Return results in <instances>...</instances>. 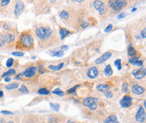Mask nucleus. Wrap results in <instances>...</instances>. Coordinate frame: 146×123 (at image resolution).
Here are the masks:
<instances>
[{
    "instance_id": "1",
    "label": "nucleus",
    "mask_w": 146,
    "mask_h": 123,
    "mask_svg": "<svg viewBox=\"0 0 146 123\" xmlns=\"http://www.w3.org/2000/svg\"><path fill=\"white\" fill-rule=\"evenodd\" d=\"M35 45V40L31 32L26 30L22 32L16 43V48L22 51H30Z\"/></svg>"
},
{
    "instance_id": "2",
    "label": "nucleus",
    "mask_w": 146,
    "mask_h": 123,
    "mask_svg": "<svg viewBox=\"0 0 146 123\" xmlns=\"http://www.w3.org/2000/svg\"><path fill=\"white\" fill-rule=\"evenodd\" d=\"M52 32L49 28L45 26H40L35 30V34L40 42H45L51 36Z\"/></svg>"
},
{
    "instance_id": "3",
    "label": "nucleus",
    "mask_w": 146,
    "mask_h": 123,
    "mask_svg": "<svg viewBox=\"0 0 146 123\" xmlns=\"http://www.w3.org/2000/svg\"><path fill=\"white\" fill-rule=\"evenodd\" d=\"M127 1L125 0H112L108 1V5L110 7L113 9L116 12L120 11L123 7L127 5Z\"/></svg>"
},
{
    "instance_id": "4",
    "label": "nucleus",
    "mask_w": 146,
    "mask_h": 123,
    "mask_svg": "<svg viewBox=\"0 0 146 123\" xmlns=\"http://www.w3.org/2000/svg\"><path fill=\"white\" fill-rule=\"evenodd\" d=\"M98 100L93 97H88L83 100V105L86 107L89 108L91 110H95L97 108V102Z\"/></svg>"
},
{
    "instance_id": "5",
    "label": "nucleus",
    "mask_w": 146,
    "mask_h": 123,
    "mask_svg": "<svg viewBox=\"0 0 146 123\" xmlns=\"http://www.w3.org/2000/svg\"><path fill=\"white\" fill-rule=\"evenodd\" d=\"M36 71H37V68L36 67L31 66L29 67H28L23 73H19V75L20 77L21 75H22L24 76V77H25L26 78H31V77H33L34 76L36 75Z\"/></svg>"
},
{
    "instance_id": "6",
    "label": "nucleus",
    "mask_w": 146,
    "mask_h": 123,
    "mask_svg": "<svg viewBox=\"0 0 146 123\" xmlns=\"http://www.w3.org/2000/svg\"><path fill=\"white\" fill-rule=\"evenodd\" d=\"M95 9L98 10L99 12L100 15H103L106 12V7L104 2L102 1H98V0H96L94 1L93 3Z\"/></svg>"
},
{
    "instance_id": "7",
    "label": "nucleus",
    "mask_w": 146,
    "mask_h": 123,
    "mask_svg": "<svg viewBox=\"0 0 146 123\" xmlns=\"http://www.w3.org/2000/svg\"><path fill=\"white\" fill-rule=\"evenodd\" d=\"M24 7H25V5H24V2H22V1H18V2L16 3L14 11V14L16 17H19L20 15L23 13L24 10Z\"/></svg>"
},
{
    "instance_id": "8",
    "label": "nucleus",
    "mask_w": 146,
    "mask_h": 123,
    "mask_svg": "<svg viewBox=\"0 0 146 123\" xmlns=\"http://www.w3.org/2000/svg\"><path fill=\"white\" fill-rule=\"evenodd\" d=\"M135 120L138 122H143L145 120V112L143 106H139L135 114Z\"/></svg>"
},
{
    "instance_id": "9",
    "label": "nucleus",
    "mask_w": 146,
    "mask_h": 123,
    "mask_svg": "<svg viewBox=\"0 0 146 123\" xmlns=\"http://www.w3.org/2000/svg\"><path fill=\"white\" fill-rule=\"evenodd\" d=\"M3 36H4L5 45L7 44L8 46H11L14 44L15 40H16V36L12 32L5 33V34H3Z\"/></svg>"
},
{
    "instance_id": "10",
    "label": "nucleus",
    "mask_w": 146,
    "mask_h": 123,
    "mask_svg": "<svg viewBox=\"0 0 146 123\" xmlns=\"http://www.w3.org/2000/svg\"><path fill=\"white\" fill-rule=\"evenodd\" d=\"M133 75L137 79H141L145 77L146 72L145 68H139L138 69H135L133 71Z\"/></svg>"
},
{
    "instance_id": "11",
    "label": "nucleus",
    "mask_w": 146,
    "mask_h": 123,
    "mask_svg": "<svg viewBox=\"0 0 146 123\" xmlns=\"http://www.w3.org/2000/svg\"><path fill=\"white\" fill-rule=\"evenodd\" d=\"M132 98L129 96H125L120 101V104L123 108H128L132 105Z\"/></svg>"
},
{
    "instance_id": "12",
    "label": "nucleus",
    "mask_w": 146,
    "mask_h": 123,
    "mask_svg": "<svg viewBox=\"0 0 146 123\" xmlns=\"http://www.w3.org/2000/svg\"><path fill=\"white\" fill-rule=\"evenodd\" d=\"M111 56H112V53H110V52H106V53L103 54L100 57H99V58L96 59V61H95V63H96V65L102 64V63L107 61L108 59H109L110 57H111Z\"/></svg>"
},
{
    "instance_id": "13",
    "label": "nucleus",
    "mask_w": 146,
    "mask_h": 123,
    "mask_svg": "<svg viewBox=\"0 0 146 123\" xmlns=\"http://www.w3.org/2000/svg\"><path fill=\"white\" fill-rule=\"evenodd\" d=\"M99 71L96 67H92L87 73V75L91 79H95L98 77Z\"/></svg>"
},
{
    "instance_id": "14",
    "label": "nucleus",
    "mask_w": 146,
    "mask_h": 123,
    "mask_svg": "<svg viewBox=\"0 0 146 123\" xmlns=\"http://www.w3.org/2000/svg\"><path fill=\"white\" fill-rule=\"evenodd\" d=\"M132 91L134 94L137 95H141L144 92L145 89H144L143 87L140 86L138 84H135L132 87Z\"/></svg>"
},
{
    "instance_id": "15",
    "label": "nucleus",
    "mask_w": 146,
    "mask_h": 123,
    "mask_svg": "<svg viewBox=\"0 0 146 123\" xmlns=\"http://www.w3.org/2000/svg\"><path fill=\"white\" fill-rule=\"evenodd\" d=\"M96 89L99 92L105 93L107 91H109L110 86L108 84H99L96 86Z\"/></svg>"
},
{
    "instance_id": "16",
    "label": "nucleus",
    "mask_w": 146,
    "mask_h": 123,
    "mask_svg": "<svg viewBox=\"0 0 146 123\" xmlns=\"http://www.w3.org/2000/svg\"><path fill=\"white\" fill-rule=\"evenodd\" d=\"M104 123H119L117 120V117L115 114H112L107 117L104 121Z\"/></svg>"
},
{
    "instance_id": "17",
    "label": "nucleus",
    "mask_w": 146,
    "mask_h": 123,
    "mask_svg": "<svg viewBox=\"0 0 146 123\" xmlns=\"http://www.w3.org/2000/svg\"><path fill=\"white\" fill-rule=\"evenodd\" d=\"M20 83L18 82H13V83H10L9 84L5 85V88L7 90H12V89H14L18 88L19 87Z\"/></svg>"
},
{
    "instance_id": "18",
    "label": "nucleus",
    "mask_w": 146,
    "mask_h": 123,
    "mask_svg": "<svg viewBox=\"0 0 146 123\" xmlns=\"http://www.w3.org/2000/svg\"><path fill=\"white\" fill-rule=\"evenodd\" d=\"M70 34V32L68 30L65 28H61L59 30V34L61 36V40H63L65 37L68 36L69 34Z\"/></svg>"
},
{
    "instance_id": "19",
    "label": "nucleus",
    "mask_w": 146,
    "mask_h": 123,
    "mask_svg": "<svg viewBox=\"0 0 146 123\" xmlns=\"http://www.w3.org/2000/svg\"><path fill=\"white\" fill-rule=\"evenodd\" d=\"M104 74H105V75H106V76H110V75H113V69H112L110 65H106V66L105 67V69H104Z\"/></svg>"
},
{
    "instance_id": "20",
    "label": "nucleus",
    "mask_w": 146,
    "mask_h": 123,
    "mask_svg": "<svg viewBox=\"0 0 146 123\" xmlns=\"http://www.w3.org/2000/svg\"><path fill=\"white\" fill-rule=\"evenodd\" d=\"M15 73H16V70L14 69H9L7 71H5L2 74V75H1V77H10V76H11V75H14Z\"/></svg>"
},
{
    "instance_id": "21",
    "label": "nucleus",
    "mask_w": 146,
    "mask_h": 123,
    "mask_svg": "<svg viewBox=\"0 0 146 123\" xmlns=\"http://www.w3.org/2000/svg\"><path fill=\"white\" fill-rule=\"evenodd\" d=\"M63 63H59V64L57 65H49V66L48 67V68L54 71H59L63 67Z\"/></svg>"
},
{
    "instance_id": "22",
    "label": "nucleus",
    "mask_w": 146,
    "mask_h": 123,
    "mask_svg": "<svg viewBox=\"0 0 146 123\" xmlns=\"http://www.w3.org/2000/svg\"><path fill=\"white\" fill-rule=\"evenodd\" d=\"M127 53H128V55L131 56V57H133V56H135L136 55L137 52L135 51V49L133 47V46L131 45L129 46L128 49H127Z\"/></svg>"
},
{
    "instance_id": "23",
    "label": "nucleus",
    "mask_w": 146,
    "mask_h": 123,
    "mask_svg": "<svg viewBox=\"0 0 146 123\" xmlns=\"http://www.w3.org/2000/svg\"><path fill=\"white\" fill-rule=\"evenodd\" d=\"M50 93V91L48 90L46 88H40L38 89V94L40 95H48Z\"/></svg>"
},
{
    "instance_id": "24",
    "label": "nucleus",
    "mask_w": 146,
    "mask_h": 123,
    "mask_svg": "<svg viewBox=\"0 0 146 123\" xmlns=\"http://www.w3.org/2000/svg\"><path fill=\"white\" fill-rule=\"evenodd\" d=\"M63 55H64V53H63V51H54L52 53V55L53 56V57H63Z\"/></svg>"
},
{
    "instance_id": "25",
    "label": "nucleus",
    "mask_w": 146,
    "mask_h": 123,
    "mask_svg": "<svg viewBox=\"0 0 146 123\" xmlns=\"http://www.w3.org/2000/svg\"><path fill=\"white\" fill-rule=\"evenodd\" d=\"M19 92L22 93V94H29V89H28L27 86L24 85H21V87L19 88Z\"/></svg>"
},
{
    "instance_id": "26",
    "label": "nucleus",
    "mask_w": 146,
    "mask_h": 123,
    "mask_svg": "<svg viewBox=\"0 0 146 123\" xmlns=\"http://www.w3.org/2000/svg\"><path fill=\"white\" fill-rule=\"evenodd\" d=\"M5 46V42L4 40V36L3 34L0 32V48H2Z\"/></svg>"
},
{
    "instance_id": "27",
    "label": "nucleus",
    "mask_w": 146,
    "mask_h": 123,
    "mask_svg": "<svg viewBox=\"0 0 146 123\" xmlns=\"http://www.w3.org/2000/svg\"><path fill=\"white\" fill-rule=\"evenodd\" d=\"M59 16H60V18H62V19L66 20L69 18V14H68V12H66V11L63 10L61 13H60Z\"/></svg>"
},
{
    "instance_id": "28",
    "label": "nucleus",
    "mask_w": 146,
    "mask_h": 123,
    "mask_svg": "<svg viewBox=\"0 0 146 123\" xmlns=\"http://www.w3.org/2000/svg\"><path fill=\"white\" fill-rule=\"evenodd\" d=\"M52 93L55 95H57V96H63L65 95L64 92H62V91H61L59 88H57L56 89H55V90H53V92H52Z\"/></svg>"
},
{
    "instance_id": "29",
    "label": "nucleus",
    "mask_w": 146,
    "mask_h": 123,
    "mask_svg": "<svg viewBox=\"0 0 146 123\" xmlns=\"http://www.w3.org/2000/svg\"><path fill=\"white\" fill-rule=\"evenodd\" d=\"M24 123H36V119L33 117H28L24 119Z\"/></svg>"
},
{
    "instance_id": "30",
    "label": "nucleus",
    "mask_w": 146,
    "mask_h": 123,
    "mask_svg": "<svg viewBox=\"0 0 146 123\" xmlns=\"http://www.w3.org/2000/svg\"><path fill=\"white\" fill-rule=\"evenodd\" d=\"M13 64H14V59L12 58H9L6 61V63H5V65L7 68H10L11 67H12Z\"/></svg>"
},
{
    "instance_id": "31",
    "label": "nucleus",
    "mask_w": 146,
    "mask_h": 123,
    "mask_svg": "<svg viewBox=\"0 0 146 123\" xmlns=\"http://www.w3.org/2000/svg\"><path fill=\"white\" fill-rule=\"evenodd\" d=\"M49 104H50V108H51L52 109L54 110H55V111H59V108H60L59 104H54V103H50Z\"/></svg>"
},
{
    "instance_id": "32",
    "label": "nucleus",
    "mask_w": 146,
    "mask_h": 123,
    "mask_svg": "<svg viewBox=\"0 0 146 123\" xmlns=\"http://www.w3.org/2000/svg\"><path fill=\"white\" fill-rule=\"evenodd\" d=\"M115 66L117 67L118 70L121 69V59H117V60L115 61Z\"/></svg>"
},
{
    "instance_id": "33",
    "label": "nucleus",
    "mask_w": 146,
    "mask_h": 123,
    "mask_svg": "<svg viewBox=\"0 0 146 123\" xmlns=\"http://www.w3.org/2000/svg\"><path fill=\"white\" fill-rule=\"evenodd\" d=\"M138 59L139 58H137V57H132L131 59H129V63H131V64L135 65V63L137 62V61L139 60Z\"/></svg>"
},
{
    "instance_id": "34",
    "label": "nucleus",
    "mask_w": 146,
    "mask_h": 123,
    "mask_svg": "<svg viewBox=\"0 0 146 123\" xmlns=\"http://www.w3.org/2000/svg\"><path fill=\"white\" fill-rule=\"evenodd\" d=\"M12 55L14 56H16V57H22V56H24V53L23 52H21V51H16V52H13Z\"/></svg>"
},
{
    "instance_id": "35",
    "label": "nucleus",
    "mask_w": 146,
    "mask_h": 123,
    "mask_svg": "<svg viewBox=\"0 0 146 123\" xmlns=\"http://www.w3.org/2000/svg\"><path fill=\"white\" fill-rule=\"evenodd\" d=\"M37 71H38V72L39 73H44L46 71L45 69L44 68V67L42 66V65H39L38 69H37Z\"/></svg>"
},
{
    "instance_id": "36",
    "label": "nucleus",
    "mask_w": 146,
    "mask_h": 123,
    "mask_svg": "<svg viewBox=\"0 0 146 123\" xmlns=\"http://www.w3.org/2000/svg\"><path fill=\"white\" fill-rule=\"evenodd\" d=\"M127 89H128V83H127V82H125L123 84V86H122V90L123 92H127Z\"/></svg>"
},
{
    "instance_id": "37",
    "label": "nucleus",
    "mask_w": 146,
    "mask_h": 123,
    "mask_svg": "<svg viewBox=\"0 0 146 123\" xmlns=\"http://www.w3.org/2000/svg\"><path fill=\"white\" fill-rule=\"evenodd\" d=\"M104 96H105V97H106L107 98H110L113 97V92H110V91H107V92H106L105 93H104Z\"/></svg>"
},
{
    "instance_id": "38",
    "label": "nucleus",
    "mask_w": 146,
    "mask_h": 123,
    "mask_svg": "<svg viewBox=\"0 0 146 123\" xmlns=\"http://www.w3.org/2000/svg\"><path fill=\"white\" fill-rule=\"evenodd\" d=\"M80 85H76V86H74V87H72V88H71V89H69L68 91H67V92L69 93V94H74V93L76 92V87H79Z\"/></svg>"
},
{
    "instance_id": "39",
    "label": "nucleus",
    "mask_w": 146,
    "mask_h": 123,
    "mask_svg": "<svg viewBox=\"0 0 146 123\" xmlns=\"http://www.w3.org/2000/svg\"><path fill=\"white\" fill-rule=\"evenodd\" d=\"M112 29H113V25H112V24H109V25L106 28L105 30H104V32H109L112 30Z\"/></svg>"
},
{
    "instance_id": "40",
    "label": "nucleus",
    "mask_w": 146,
    "mask_h": 123,
    "mask_svg": "<svg viewBox=\"0 0 146 123\" xmlns=\"http://www.w3.org/2000/svg\"><path fill=\"white\" fill-rule=\"evenodd\" d=\"M1 114H2L3 115H12L13 112L10 111H7V110H2L1 111Z\"/></svg>"
},
{
    "instance_id": "41",
    "label": "nucleus",
    "mask_w": 146,
    "mask_h": 123,
    "mask_svg": "<svg viewBox=\"0 0 146 123\" xmlns=\"http://www.w3.org/2000/svg\"><path fill=\"white\" fill-rule=\"evenodd\" d=\"M146 29H145V28H144L143 29V30H141V38H145V37H146Z\"/></svg>"
},
{
    "instance_id": "42",
    "label": "nucleus",
    "mask_w": 146,
    "mask_h": 123,
    "mask_svg": "<svg viewBox=\"0 0 146 123\" xmlns=\"http://www.w3.org/2000/svg\"><path fill=\"white\" fill-rule=\"evenodd\" d=\"M126 16V14L125 13H121L119 15H118L117 18L118 19H121V18H124Z\"/></svg>"
},
{
    "instance_id": "43",
    "label": "nucleus",
    "mask_w": 146,
    "mask_h": 123,
    "mask_svg": "<svg viewBox=\"0 0 146 123\" xmlns=\"http://www.w3.org/2000/svg\"><path fill=\"white\" fill-rule=\"evenodd\" d=\"M143 61L138 60L137 62L135 63V65H137V66H138V67H142V66H143Z\"/></svg>"
},
{
    "instance_id": "44",
    "label": "nucleus",
    "mask_w": 146,
    "mask_h": 123,
    "mask_svg": "<svg viewBox=\"0 0 146 123\" xmlns=\"http://www.w3.org/2000/svg\"><path fill=\"white\" fill-rule=\"evenodd\" d=\"M5 122H6L5 119L4 118H3V117L0 116V123H5Z\"/></svg>"
},
{
    "instance_id": "45",
    "label": "nucleus",
    "mask_w": 146,
    "mask_h": 123,
    "mask_svg": "<svg viewBox=\"0 0 146 123\" xmlns=\"http://www.w3.org/2000/svg\"><path fill=\"white\" fill-rule=\"evenodd\" d=\"M61 50H62V51H66L67 48H68V46H67V45H64V46H61Z\"/></svg>"
},
{
    "instance_id": "46",
    "label": "nucleus",
    "mask_w": 146,
    "mask_h": 123,
    "mask_svg": "<svg viewBox=\"0 0 146 123\" xmlns=\"http://www.w3.org/2000/svg\"><path fill=\"white\" fill-rule=\"evenodd\" d=\"M89 25L88 23H87V22H85V23H83V24H82V28H86L88 27V26Z\"/></svg>"
},
{
    "instance_id": "47",
    "label": "nucleus",
    "mask_w": 146,
    "mask_h": 123,
    "mask_svg": "<svg viewBox=\"0 0 146 123\" xmlns=\"http://www.w3.org/2000/svg\"><path fill=\"white\" fill-rule=\"evenodd\" d=\"M11 81V78L10 77H5V82H10Z\"/></svg>"
},
{
    "instance_id": "48",
    "label": "nucleus",
    "mask_w": 146,
    "mask_h": 123,
    "mask_svg": "<svg viewBox=\"0 0 146 123\" xmlns=\"http://www.w3.org/2000/svg\"><path fill=\"white\" fill-rule=\"evenodd\" d=\"M3 96V91H0V98H2Z\"/></svg>"
},
{
    "instance_id": "49",
    "label": "nucleus",
    "mask_w": 146,
    "mask_h": 123,
    "mask_svg": "<svg viewBox=\"0 0 146 123\" xmlns=\"http://www.w3.org/2000/svg\"><path fill=\"white\" fill-rule=\"evenodd\" d=\"M5 123H15V122H14V120H8V121H7V122H6Z\"/></svg>"
},
{
    "instance_id": "50",
    "label": "nucleus",
    "mask_w": 146,
    "mask_h": 123,
    "mask_svg": "<svg viewBox=\"0 0 146 123\" xmlns=\"http://www.w3.org/2000/svg\"><path fill=\"white\" fill-rule=\"evenodd\" d=\"M136 10H137V8H133V10H131V12H135Z\"/></svg>"
},
{
    "instance_id": "51",
    "label": "nucleus",
    "mask_w": 146,
    "mask_h": 123,
    "mask_svg": "<svg viewBox=\"0 0 146 123\" xmlns=\"http://www.w3.org/2000/svg\"><path fill=\"white\" fill-rule=\"evenodd\" d=\"M143 105H144V107H145L146 104H145V100H144L143 101Z\"/></svg>"
},
{
    "instance_id": "52",
    "label": "nucleus",
    "mask_w": 146,
    "mask_h": 123,
    "mask_svg": "<svg viewBox=\"0 0 146 123\" xmlns=\"http://www.w3.org/2000/svg\"><path fill=\"white\" fill-rule=\"evenodd\" d=\"M77 2H79V3H82V2H84V1H76Z\"/></svg>"
},
{
    "instance_id": "53",
    "label": "nucleus",
    "mask_w": 146,
    "mask_h": 123,
    "mask_svg": "<svg viewBox=\"0 0 146 123\" xmlns=\"http://www.w3.org/2000/svg\"><path fill=\"white\" fill-rule=\"evenodd\" d=\"M68 123H75V122H70V121H69Z\"/></svg>"
}]
</instances>
